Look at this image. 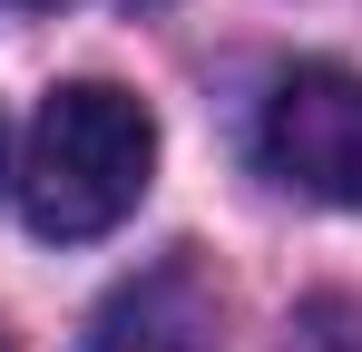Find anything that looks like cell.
Returning <instances> with one entry per match:
<instances>
[{"label":"cell","mask_w":362,"mask_h":352,"mask_svg":"<svg viewBox=\"0 0 362 352\" xmlns=\"http://www.w3.org/2000/svg\"><path fill=\"white\" fill-rule=\"evenodd\" d=\"M157 176V117L108 78H69L30 117V157H20V216L49 245H88L137 216Z\"/></svg>","instance_id":"obj_1"},{"label":"cell","mask_w":362,"mask_h":352,"mask_svg":"<svg viewBox=\"0 0 362 352\" xmlns=\"http://www.w3.org/2000/svg\"><path fill=\"white\" fill-rule=\"evenodd\" d=\"M255 157L294 196L362 206V69H333V59L284 69L264 117H255Z\"/></svg>","instance_id":"obj_2"},{"label":"cell","mask_w":362,"mask_h":352,"mask_svg":"<svg viewBox=\"0 0 362 352\" xmlns=\"http://www.w3.org/2000/svg\"><path fill=\"white\" fill-rule=\"evenodd\" d=\"M88 352H216V303H206V284L186 264H157L147 284H127L98 313Z\"/></svg>","instance_id":"obj_3"},{"label":"cell","mask_w":362,"mask_h":352,"mask_svg":"<svg viewBox=\"0 0 362 352\" xmlns=\"http://www.w3.org/2000/svg\"><path fill=\"white\" fill-rule=\"evenodd\" d=\"M284 352H362V293H303L284 313Z\"/></svg>","instance_id":"obj_4"},{"label":"cell","mask_w":362,"mask_h":352,"mask_svg":"<svg viewBox=\"0 0 362 352\" xmlns=\"http://www.w3.org/2000/svg\"><path fill=\"white\" fill-rule=\"evenodd\" d=\"M10 10H59V0H10Z\"/></svg>","instance_id":"obj_5"},{"label":"cell","mask_w":362,"mask_h":352,"mask_svg":"<svg viewBox=\"0 0 362 352\" xmlns=\"http://www.w3.org/2000/svg\"><path fill=\"white\" fill-rule=\"evenodd\" d=\"M137 10H147V0H137Z\"/></svg>","instance_id":"obj_6"},{"label":"cell","mask_w":362,"mask_h":352,"mask_svg":"<svg viewBox=\"0 0 362 352\" xmlns=\"http://www.w3.org/2000/svg\"><path fill=\"white\" fill-rule=\"evenodd\" d=\"M0 352H10V343H0Z\"/></svg>","instance_id":"obj_7"}]
</instances>
